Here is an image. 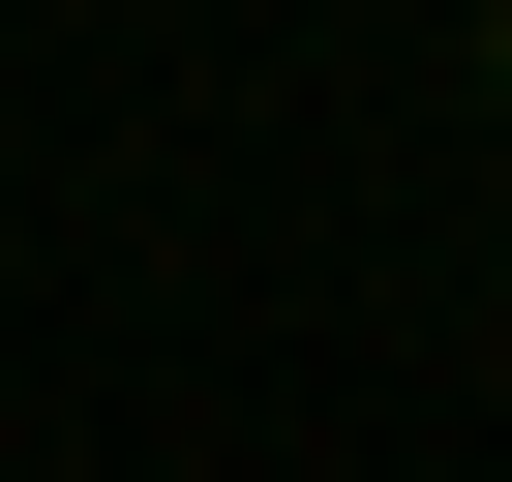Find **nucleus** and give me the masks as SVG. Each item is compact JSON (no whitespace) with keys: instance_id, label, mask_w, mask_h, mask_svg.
<instances>
[{"instance_id":"1","label":"nucleus","mask_w":512,"mask_h":482,"mask_svg":"<svg viewBox=\"0 0 512 482\" xmlns=\"http://www.w3.org/2000/svg\"><path fill=\"white\" fill-rule=\"evenodd\" d=\"M482 121H512V0H482Z\"/></svg>"}]
</instances>
